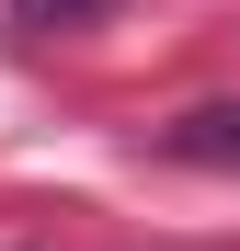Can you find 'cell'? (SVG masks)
<instances>
[{"mask_svg": "<svg viewBox=\"0 0 240 251\" xmlns=\"http://www.w3.org/2000/svg\"><path fill=\"white\" fill-rule=\"evenodd\" d=\"M160 149H172V160H206V172H240V103H206V114H183Z\"/></svg>", "mask_w": 240, "mask_h": 251, "instance_id": "obj_1", "label": "cell"}, {"mask_svg": "<svg viewBox=\"0 0 240 251\" xmlns=\"http://www.w3.org/2000/svg\"><path fill=\"white\" fill-rule=\"evenodd\" d=\"M92 12H103V0H12L23 34H46V23H92Z\"/></svg>", "mask_w": 240, "mask_h": 251, "instance_id": "obj_2", "label": "cell"}]
</instances>
